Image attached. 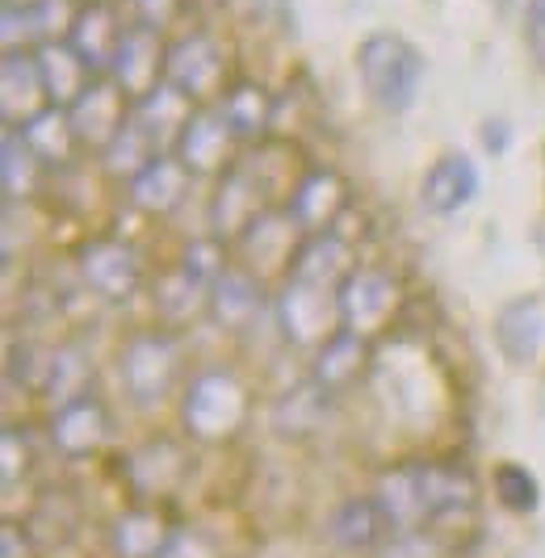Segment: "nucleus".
I'll list each match as a JSON object with an SVG mask.
<instances>
[{
	"instance_id": "36",
	"label": "nucleus",
	"mask_w": 545,
	"mask_h": 558,
	"mask_svg": "<svg viewBox=\"0 0 545 558\" xmlns=\"http://www.w3.org/2000/svg\"><path fill=\"white\" fill-rule=\"evenodd\" d=\"M0 453H4V458H0V487L9 492V487H17V478L29 471V446L13 424H9L4 437H0Z\"/></svg>"
},
{
	"instance_id": "12",
	"label": "nucleus",
	"mask_w": 545,
	"mask_h": 558,
	"mask_svg": "<svg viewBox=\"0 0 545 558\" xmlns=\"http://www.w3.org/2000/svg\"><path fill=\"white\" fill-rule=\"evenodd\" d=\"M235 131L227 126V118L218 113V106H197L193 118L185 122L181 140H177V160L190 168L193 177H222L235 165Z\"/></svg>"
},
{
	"instance_id": "27",
	"label": "nucleus",
	"mask_w": 545,
	"mask_h": 558,
	"mask_svg": "<svg viewBox=\"0 0 545 558\" xmlns=\"http://www.w3.org/2000/svg\"><path fill=\"white\" fill-rule=\"evenodd\" d=\"M17 135L26 140V147L43 160V168H68L76 156V131H72V118L59 106H47L43 113H34L26 126H17Z\"/></svg>"
},
{
	"instance_id": "37",
	"label": "nucleus",
	"mask_w": 545,
	"mask_h": 558,
	"mask_svg": "<svg viewBox=\"0 0 545 558\" xmlns=\"http://www.w3.org/2000/svg\"><path fill=\"white\" fill-rule=\"evenodd\" d=\"M374 558H445V555H440V546L424 530H411V533H390L378 550H374Z\"/></svg>"
},
{
	"instance_id": "38",
	"label": "nucleus",
	"mask_w": 545,
	"mask_h": 558,
	"mask_svg": "<svg viewBox=\"0 0 545 558\" xmlns=\"http://www.w3.org/2000/svg\"><path fill=\"white\" fill-rule=\"evenodd\" d=\"M524 43L537 72L545 76V0H524Z\"/></svg>"
},
{
	"instance_id": "9",
	"label": "nucleus",
	"mask_w": 545,
	"mask_h": 558,
	"mask_svg": "<svg viewBox=\"0 0 545 558\" xmlns=\"http://www.w3.org/2000/svg\"><path fill=\"white\" fill-rule=\"evenodd\" d=\"M164 63H168V43L160 38V29L135 22V26H126L106 72L131 101H143L147 93H156L164 84Z\"/></svg>"
},
{
	"instance_id": "11",
	"label": "nucleus",
	"mask_w": 545,
	"mask_h": 558,
	"mask_svg": "<svg viewBox=\"0 0 545 558\" xmlns=\"http://www.w3.org/2000/svg\"><path fill=\"white\" fill-rule=\"evenodd\" d=\"M76 274L97 299L122 303L138 290L143 265H138L135 248L122 240H84L76 248Z\"/></svg>"
},
{
	"instance_id": "39",
	"label": "nucleus",
	"mask_w": 545,
	"mask_h": 558,
	"mask_svg": "<svg viewBox=\"0 0 545 558\" xmlns=\"http://www.w3.org/2000/svg\"><path fill=\"white\" fill-rule=\"evenodd\" d=\"M160 558H218V555H215V546H210L202 533L172 530V537H168V546L160 550Z\"/></svg>"
},
{
	"instance_id": "29",
	"label": "nucleus",
	"mask_w": 545,
	"mask_h": 558,
	"mask_svg": "<svg viewBox=\"0 0 545 558\" xmlns=\"http://www.w3.org/2000/svg\"><path fill=\"white\" fill-rule=\"evenodd\" d=\"M218 113L227 118V126L235 131V140H261L272 122V97L265 93V84L240 81L231 84L222 97L215 101Z\"/></svg>"
},
{
	"instance_id": "15",
	"label": "nucleus",
	"mask_w": 545,
	"mask_h": 558,
	"mask_svg": "<svg viewBox=\"0 0 545 558\" xmlns=\"http://www.w3.org/2000/svg\"><path fill=\"white\" fill-rule=\"evenodd\" d=\"M113 433V420H109V408L97 399V395H81L63 408H55L51 416V446L63 453V458H88L109 441Z\"/></svg>"
},
{
	"instance_id": "42",
	"label": "nucleus",
	"mask_w": 545,
	"mask_h": 558,
	"mask_svg": "<svg viewBox=\"0 0 545 558\" xmlns=\"http://www.w3.org/2000/svg\"><path fill=\"white\" fill-rule=\"evenodd\" d=\"M34 555V537L22 525H4L0 530V558H29Z\"/></svg>"
},
{
	"instance_id": "18",
	"label": "nucleus",
	"mask_w": 545,
	"mask_h": 558,
	"mask_svg": "<svg viewBox=\"0 0 545 558\" xmlns=\"http://www.w3.org/2000/svg\"><path fill=\"white\" fill-rule=\"evenodd\" d=\"M495 344L512 365H529L545 344V307L537 294L504 303L495 315Z\"/></svg>"
},
{
	"instance_id": "32",
	"label": "nucleus",
	"mask_w": 545,
	"mask_h": 558,
	"mask_svg": "<svg viewBox=\"0 0 545 558\" xmlns=\"http://www.w3.org/2000/svg\"><path fill=\"white\" fill-rule=\"evenodd\" d=\"M0 181H4V197L17 202L38 190V177H43V160L26 147V140L17 131H4V147H0Z\"/></svg>"
},
{
	"instance_id": "22",
	"label": "nucleus",
	"mask_w": 545,
	"mask_h": 558,
	"mask_svg": "<svg viewBox=\"0 0 545 558\" xmlns=\"http://www.w3.org/2000/svg\"><path fill=\"white\" fill-rule=\"evenodd\" d=\"M193 110H197L193 101H185L177 88L160 84L156 93H147L143 101H135L131 122L152 140V147H156L160 156H172V151H177V140H181V131H185V122L193 118Z\"/></svg>"
},
{
	"instance_id": "2",
	"label": "nucleus",
	"mask_w": 545,
	"mask_h": 558,
	"mask_svg": "<svg viewBox=\"0 0 545 558\" xmlns=\"http://www.w3.org/2000/svg\"><path fill=\"white\" fill-rule=\"evenodd\" d=\"M247 387L231 374V369H202L190 378V391L181 399V420L197 441H227L244 428L247 420Z\"/></svg>"
},
{
	"instance_id": "24",
	"label": "nucleus",
	"mask_w": 545,
	"mask_h": 558,
	"mask_svg": "<svg viewBox=\"0 0 545 558\" xmlns=\"http://www.w3.org/2000/svg\"><path fill=\"white\" fill-rule=\"evenodd\" d=\"M38 72H43V88H47V101L59 110H72L76 97L93 84V68L76 56V47L68 38H51L43 43L38 51Z\"/></svg>"
},
{
	"instance_id": "7",
	"label": "nucleus",
	"mask_w": 545,
	"mask_h": 558,
	"mask_svg": "<svg viewBox=\"0 0 545 558\" xmlns=\"http://www.w3.org/2000/svg\"><path fill=\"white\" fill-rule=\"evenodd\" d=\"M340 328H349L356 336H370L382 332L395 315V303H399V286L390 274L382 269H370V265H356L349 278L340 281Z\"/></svg>"
},
{
	"instance_id": "34",
	"label": "nucleus",
	"mask_w": 545,
	"mask_h": 558,
	"mask_svg": "<svg viewBox=\"0 0 545 558\" xmlns=\"http://www.w3.org/2000/svg\"><path fill=\"white\" fill-rule=\"evenodd\" d=\"M491 487H495V500L517 517L537 512V504H542V483L524 462H499L495 475H491Z\"/></svg>"
},
{
	"instance_id": "13",
	"label": "nucleus",
	"mask_w": 545,
	"mask_h": 558,
	"mask_svg": "<svg viewBox=\"0 0 545 558\" xmlns=\"http://www.w3.org/2000/svg\"><path fill=\"white\" fill-rule=\"evenodd\" d=\"M474 197H479V165L465 151H440L420 177V206L436 219L458 215Z\"/></svg>"
},
{
	"instance_id": "8",
	"label": "nucleus",
	"mask_w": 545,
	"mask_h": 558,
	"mask_svg": "<svg viewBox=\"0 0 545 558\" xmlns=\"http://www.w3.org/2000/svg\"><path fill=\"white\" fill-rule=\"evenodd\" d=\"M349 206V185L336 168H306L299 181L290 185V202H286V219L299 227L302 235H327L336 219Z\"/></svg>"
},
{
	"instance_id": "40",
	"label": "nucleus",
	"mask_w": 545,
	"mask_h": 558,
	"mask_svg": "<svg viewBox=\"0 0 545 558\" xmlns=\"http://www.w3.org/2000/svg\"><path fill=\"white\" fill-rule=\"evenodd\" d=\"M181 4H185V0H131L135 22H138V26H152V29L168 26V22L181 13Z\"/></svg>"
},
{
	"instance_id": "31",
	"label": "nucleus",
	"mask_w": 545,
	"mask_h": 558,
	"mask_svg": "<svg viewBox=\"0 0 545 558\" xmlns=\"http://www.w3.org/2000/svg\"><path fill=\"white\" fill-rule=\"evenodd\" d=\"M152 299H156L160 319L181 324V319H190L197 311H206V303H210V281H202L185 265H177V269H168L160 278V286L152 290Z\"/></svg>"
},
{
	"instance_id": "28",
	"label": "nucleus",
	"mask_w": 545,
	"mask_h": 558,
	"mask_svg": "<svg viewBox=\"0 0 545 558\" xmlns=\"http://www.w3.org/2000/svg\"><path fill=\"white\" fill-rule=\"evenodd\" d=\"M172 530L164 525L160 512L152 508H131L122 517H113L109 525V550L113 558H160Z\"/></svg>"
},
{
	"instance_id": "26",
	"label": "nucleus",
	"mask_w": 545,
	"mask_h": 558,
	"mask_svg": "<svg viewBox=\"0 0 545 558\" xmlns=\"http://www.w3.org/2000/svg\"><path fill=\"white\" fill-rule=\"evenodd\" d=\"M374 500H378V508L386 512L390 533H411L428 525L424 500H420V483H415V462L382 471L378 483H374Z\"/></svg>"
},
{
	"instance_id": "30",
	"label": "nucleus",
	"mask_w": 545,
	"mask_h": 558,
	"mask_svg": "<svg viewBox=\"0 0 545 558\" xmlns=\"http://www.w3.org/2000/svg\"><path fill=\"white\" fill-rule=\"evenodd\" d=\"M327 399H331V395H327L315 378H306L302 387H290V391L272 403V428H277L281 437H290V441L311 437V433L324 424Z\"/></svg>"
},
{
	"instance_id": "19",
	"label": "nucleus",
	"mask_w": 545,
	"mask_h": 558,
	"mask_svg": "<svg viewBox=\"0 0 545 558\" xmlns=\"http://www.w3.org/2000/svg\"><path fill=\"white\" fill-rule=\"evenodd\" d=\"M370 365V340L365 336L349 332V328H336L324 344L311 353V378L324 387L327 395H344L356 378L365 374Z\"/></svg>"
},
{
	"instance_id": "41",
	"label": "nucleus",
	"mask_w": 545,
	"mask_h": 558,
	"mask_svg": "<svg viewBox=\"0 0 545 558\" xmlns=\"http://www.w3.org/2000/svg\"><path fill=\"white\" fill-rule=\"evenodd\" d=\"M479 140L487 147V156H504L512 147V122L508 118H487L483 131H479Z\"/></svg>"
},
{
	"instance_id": "25",
	"label": "nucleus",
	"mask_w": 545,
	"mask_h": 558,
	"mask_svg": "<svg viewBox=\"0 0 545 558\" xmlns=\"http://www.w3.org/2000/svg\"><path fill=\"white\" fill-rule=\"evenodd\" d=\"M190 177L193 172L181 165L177 156H156V160L126 185V194H131V202H135L143 215H168V210H177V206L185 202Z\"/></svg>"
},
{
	"instance_id": "20",
	"label": "nucleus",
	"mask_w": 545,
	"mask_h": 558,
	"mask_svg": "<svg viewBox=\"0 0 545 558\" xmlns=\"http://www.w3.org/2000/svg\"><path fill=\"white\" fill-rule=\"evenodd\" d=\"M415 483H420V500H424L428 525L445 521V517H462L479 500L470 471L449 466V462H415Z\"/></svg>"
},
{
	"instance_id": "14",
	"label": "nucleus",
	"mask_w": 545,
	"mask_h": 558,
	"mask_svg": "<svg viewBox=\"0 0 545 558\" xmlns=\"http://www.w3.org/2000/svg\"><path fill=\"white\" fill-rule=\"evenodd\" d=\"M51 106L47 88H43V72H38V56L34 51H4L0 59V118L4 131L26 126L34 113H43Z\"/></svg>"
},
{
	"instance_id": "10",
	"label": "nucleus",
	"mask_w": 545,
	"mask_h": 558,
	"mask_svg": "<svg viewBox=\"0 0 545 558\" xmlns=\"http://www.w3.org/2000/svg\"><path fill=\"white\" fill-rule=\"evenodd\" d=\"M131 110H135V101H131L118 84L97 81V76H93V84L76 97V106L68 110V118H72V131H76L81 147L97 151V156H106L109 143L126 131Z\"/></svg>"
},
{
	"instance_id": "3",
	"label": "nucleus",
	"mask_w": 545,
	"mask_h": 558,
	"mask_svg": "<svg viewBox=\"0 0 545 558\" xmlns=\"http://www.w3.org/2000/svg\"><path fill=\"white\" fill-rule=\"evenodd\" d=\"M340 286H327V281L302 278V274H286L277 286V324L281 336L299 349H319L327 336L340 328V303H336Z\"/></svg>"
},
{
	"instance_id": "23",
	"label": "nucleus",
	"mask_w": 545,
	"mask_h": 558,
	"mask_svg": "<svg viewBox=\"0 0 545 558\" xmlns=\"http://www.w3.org/2000/svg\"><path fill=\"white\" fill-rule=\"evenodd\" d=\"M327 537L340 550H378L382 542L390 537V521L378 508L374 496H349L331 508L327 517Z\"/></svg>"
},
{
	"instance_id": "43",
	"label": "nucleus",
	"mask_w": 545,
	"mask_h": 558,
	"mask_svg": "<svg viewBox=\"0 0 545 558\" xmlns=\"http://www.w3.org/2000/svg\"><path fill=\"white\" fill-rule=\"evenodd\" d=\"M4 4H13V9H29V4H43V0H4Z\"/></svg>"
},
{
	"instance_id": "44",
	"label": "nucleus",
	"mask_w": 545,
	"mask_h": 558,
	"mask_svg": "<svg viewBox=\"0 0 545 558\" xmlns=\"http://www.w3.org/2000/svg\"><path fill=\"white\" fill-rule=\"evenodd\" d=\"M81 4H88V0H81Z\"/></svg>"
},
{
	"instance_id": "16",
	"label": "nucleus",
	"mask_w": 545,
	"mask_h": 558,
	"mask_svg": "<svg viewBox=\"0 0 545 558\" xmlns=\"http://www.w3.org/2000/svg\"><path fill=\"white\" fill-rule=\"evenodd\" d=\"M265 307V286L244 265H227L210 286V303L206 315L215 319L222 332H244L247 324H256V315Z\"/></svg>"
},
{
	"instance_id": "21",
	"label": "nucleus",
	"mask_w": 545,
	"mask_h": 558,
	"mask_svg": "<svg viewBox=\"0 0 545 558\" xmlns=\"http://www.w3.org/2000/svg\"><path fill=\"white\" fill-rule=\"evenodd\" d=\"M122 17L113 13V4L109 0H88L81 4L76 13H72V22H68V43L76 47V56L97 72V68H109V59L118 51V43H122Z\"/></svg>"
},
{
	"instance_id": "6",
	"label": "nucleus",
	"mask_w": 545,
	"mask_h": 558,
	"mask_svg": "<svg viewBox=\"0 0 545 558\" xmlns=\"http://www.w3.org/2000/svg\"><path fill=\"white\" fill-rule=\"evenodd\" d=\"M261 215H265V177L256 172L252 156H240L218 177V190L210 197L206 219H210L215 240H240Z\"/></svg>"
},
{
	"instance_id": "1",
	"label": "nucleus",
	"mask_w": 545,
	"mask_h": 558,
	"mask_svg": "<svg viewBox=\"0 0 545 558\" xmlns=\"http://www.w3.org/2000/svg\"><path fill=\"white\" fill-rule=\"evenodd\" d=\"M356 76L382 113H408L424 84V56L399 29H374L356 43Z\"/></svg>"
},
{
	"instance_id": "5",
	"label": "nucleus",
	"mask_w": 545,
	"mask_h": 558,
	"mask_svg": "<svg viewBox=\"0 0 545 558\" xmlns=\"http://www.w3.org/2000/svg\"><path fill=\"white\" fill-rule=\"evenodd\" d=\"M227 56L222 43L206 29H185L168 43V63H164V84L177 88L193 106H215L227 93Z\"/></svg>"
},
{
	"instance_id": "35",
	"label": "nucleus",
	"mask_w": 545,
	"mask_h": 558,
	"mask_svg": "<svg viewBox=\"0 0 545 558\" xmlns=\"http://www.w3.org/2000/svg\"><path fill=\"white\" fill-rule=\"evenodd\" d=\"M156 156H160V151L152 147V140H147V135L138 131L135 122H126V131H122V135H118V140H113L106 147L101 165H106L109 177H122V181L131 185L138 172H143V168L156 160Z\"/></svg>"
},
{
	"instance_id": "17",
	"label": "nucleus",
	"mask_w": 545,
	"mask_h": 558,
	"mask_svg": "<svg viewBox=\"0 0 545 558\" xmlns=\"http://www.w3.org/2000/svg\"><path fill=\"white\" fill-rule=\"evenodd\" d=\"M185 475H190V453L168 437H156L126 458V483L138 496H172Z\"/></svg>"
},
{
	"instance_id": "4",
	"label": "nucleus",
	"mask_w": 545,
	"mask_h": 558,
	"mask_svg": "<svg viewBox=\"0 0 545 558\" xmlns=\"http://www.w3.org/2000/svg\"><path fill=\"white\" fill-rule=\"evenodd\" d=\"M181 369V349L168 332H135L118 349V383L135 408H156L172 391Z\"/></svg>"
},
{
	"instance_id": "33",
	"label": "nucleus",
	"mask_w": 545,
	"mask_h": 558,
	"mask_svg": "<svg viewBox=\"0 0 545 558\" xmlns=\"http://www.w3.org/2000/svg\"><path fill=\"white\" fill-rule=\"evenodd\" d=\"M43 395L51 399L55 408L88 395V362H84L81 349H55L51 365H47V378H43Z\"/></svg>"
}]
</instances>
